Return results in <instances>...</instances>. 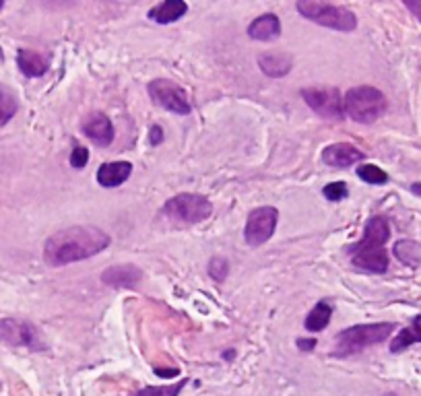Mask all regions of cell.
Masks as SVG:
<instances>
[{"label":"cell","instance_id":"1","mask_svg":"<svg viewBox=\"0 0 421 396\" xmlns=\"http://www.w3.org/2000/svg\"><path fill=\"white\" fill-rule=\"evenodd\" d=\"M110 235L99 227L75 225L69 229H60L46 240L43 260L50 266H64L104 252L110 246Z\"/></svg>","mask_w":421,"mask_h":396},{"label":"cell","instance_id":"2","mask_svg":"<svg viewBox=\"0 0 421 396\" xmlns=\"http://www.w3.org/2000/svg\"><path fill=\"white\" fill-rule=\"evenodd\" d=\"M396 326L392 322H376V325H357L347 328L335 336V355L349 357L355 355L372 345L384 343Z\"/></svg>","mask_w":421,"mask_h":396},{"label":"cell","instance_id":"3","mask_svg":"<svg viewBox=\"0 0 421 396\" xmlns=\"http://www.w3.org/2000/svg\"><path fill=\"white\" fill-rule=\"evenodd\" d=\"M343 111L357 124H372L384 116L386 97L380 89L370 85L353 87L345 93Z\"/></svg>","mask_w":421,"mask_h":396},{"label":"cell","instance_id":"4","mask_svg":"<svg viewBox=\"0 0 421 396\" xmlns=\"http://www.w3.org/2000/svg\"><path fill=\"white\" fill-rule=\"evenodd\" d=\"M298 11L306 17L308 21H314L322 27L337 29V32H343V34L353 32L357 27L355 15L345 6L326 4V2H318V0H300Z\"/></svg>","mask_w":421,"mask_h":396},{"label":"cell","instance_id":"5","mask_svg":"<svg viewBox=\"0 0 421 396\" xmlns=\"http://www.w3.org/2000/svg\"><path fill=\"white\" fill-rule=\"evenodd\" d=\"M159 215H165L167 219L176 221V223L196 225V223H202V221H207L209 217L213 215V205L202 194L184 192V194H178V196L170 198L163 205Z\"/></svg>","mask_w":421,"mask_h":396},{"label":"cell","instance_id":"6","mask_svg":"<svg viewBox=\"0 0 421 396\" xmlns=\"http://www.w3.org/2000/svg\"><path fill=\"white\" fill-rule=\"evenodd\" d=\"M0 343L8 347H23L29 351H43L48 349L41 332L36 325L19 318H2L0 320Z\"/></svg>","mask_w":421,"mask_h":396},{"label":"cell","instance_id":"7","mask_svg":"<svg viewBox=\"0 0 421 396\" xmlns=\"http://www.w3.org/2000/svg\"><path fill=\"white\" fill-rule=\"evenodd\" d=\"M147 91H149L155 106H159V108L174 111L178 116H188L192 111L191 100H188L186 91L172 81H165V78L151 81Z\"/></svg>","mask_w":421,"mask_h":396},{"label":"cell","instance_id":"8","mask_svg":"<svg viewBox=\"0 0 421 396\" xmlns=\"http://www.w3.org/2000/svg\"><path fill=\"white\" fill-rule=\"evenodd\" d=\"M302 97L320 118L339 122L343 120V97L335 87H308L302 89Z\"/></svg>","mask_w":421,"mask_h":396},{"label":"cell","instance_id":"9","mask_svg":"<svg viewBox=\"0 0 421 396\" xmlns=\"http://www.w3.org/2000/svg\"><path fill=\"white\" fill-rule=\"evenodd\" d=\"M277 221H279V213L277 209L272 207H261V209H254L248 221H246V227H244V238H246V244L256 248V246H263L265 242H268L275 233V227H277Z\"/></svg>","mask_w":421,"mask_h":396},{"label":"cell","instance_id":"10","mask_svg":"<svg viewBox=\"0 0 421 396\" xmlns=\"http://www.w3.org/2000/svg\"><path fill=\"white\" fill-rule=\"evenodd\" d=\"M349 256H351V262L361 271L376 273V275L388 271L390 260H388L386 248H368V246L355 244V246H349Z\"/></svg>","mask_w":421,"mask_h":396},{"label":"cell","instance_id":"11","mask_svg":"<svg viewBox=\"0 0 421 396\" xmlns=\"http://www.w3.org/2000/svg\"><path fill=\"white\" fill-rule=\"evenodd\" d=\"M81 130L83 135L95 143L97 146H108L114 141V126H112V120L104 114V111H93L89 114L83 124H81Z\"/></svg>","mask_w":421,"mask_h":396},{"label":"cell","instance_id":"12","mask_svg":"<svg viewBox=\"0 0 421 396\" xmlns=\"http://www.w3.org/2000/svg\"><path fill=\"white\" fill-rule=\"evenodd\" d=\"M143 281V271L137 264H116L102 273V283L108 287L134 289Z\"/></svg>","mask_w":421,"mask_h":396},{"label":"cell","instance_id":"13","mask_svg":"<svg viewBox=\"0 0 421 396\" xmlns=\"http://www.w3.org/2000/svg\"><path fill=\"white\" fill-rule=\"evenodd\" d=\"M322 159H324V163L331 165V168H349V165L361 161V159H364V153H361L357 146H353V144L335 143L329 144V146L324 149Z\"/></svg>","mask_w":421,"mask_h":396},{"label":"cell","instance_id":"14","mask_svg":"<svg viewBox=\"0 0 421 396\" xmlns=\"http://www.w3.org/2000/svg\"><path fill=\"white\" fill-rule=\"evenodd\" d=\"M188 11V4L184 0H163L161 4H155L149 11V19L159 25H170L182 19Z\"/></svg>","mask_w":421,"mask_h":396},{"label":"cell","instance_id":"15","mask_svg":"<svg viewBox=\"0 0 421 396\" xmlns=\"http://www.w3.org/2000/svg\"><path fill=\"white\" fill-rule=\"evenodd\" d=\"M132 174V163L128 161H112V163H104L97 170V182L104 188H116L122 186L124 182L130 178Z\"/></svg>","mask_w":421,"mask_h":396},{"label":"cell","instance_id":"16","mask_svg":"<svg viewBox=\"0 0 421 396\" xmlns=\"http://www.w3.org/2000/svg\"><path fill=\"white\" fill-rule=\"evenodd\" d=\"M279 34H281V21L272 13L256 17L248 25V36L252 37V39H256V41H270V39L279 37Z\"/></svg>","mask_w":421,"mask_h":396},{"label":"cell","instance_id":"17","mask_svg":"<svg viewBox=\"0 0 421 396\" xmlns=\"http://www.w3.org/2000/svg\"><path fill=\"white\" fill-rule=\"evenodd\" d=\"M17 67H19V71L23 72L25 76L34 78V76H43L48 72V60L39 52H36V50L23 48L17 54Z\"/></svg>","mask_w":421,"mask_h":396},{"label":"cell","instance_id":"18","mask_svg":"<svg viewBox=\"0 0 421 396\" xmlns=\"http://www.w3.org/2000/svg\"><path fill=\"white\" fill-rule=\"evenodd\" d=\"M258 67L261 71L272 76V78H281L285 74H289V71L294 69V60L291 56L287 54H275V52H268V54H263L258 58Z\"/></svg>","mask_w":421,"mask_h":396},{"label":"cell","instance_id":"19","mask_svg":"<svg viewBox=\"0 0 421 396\" xmlns=\"http://www.w3.org/2000/svg\"><path fill=\"white\" fill-rule=\"evenodd\" d=\"M413 343H421V316H415V318H413V325L403 328V330L396 334V339H394L392 345H390V351H392V353H401V351H405L407 347H411Z\"/></svg>","mask_w":421,"mask_h":396},{"label":"cell","instance_id":"20","mask_svg":"<svg viewBox=\"0 0 421 396\" xmlns=\"http://www.w3.org/2000/svg\"><path fill=\"white\" fill-rule=\"evenodd\" d=\"M331 316H333V308H331V303H326V301H318V303L310 310V314H308L306 320H304V326H306V330H310V332H320L322 328L329 326Z\"/></svg>","mask_w":421,"mask_h":396},{"label":"cell","instance_id":"21","mask_svg":"<svg viewBox=\"0 0 421 396\" xmlns=\"http://www.w3.org/2000/svg\"><path fill=\"white\" fill-rule=\"evenodd\" d=\"M392 252H394V256L403 264H407V266H420L421 244H417V242H413V240H401V242L394 244Z\"/></svg>","mask_w":421,"mask_h":396},{"label":"cell","instance_id":"22","mask_svg":"<svg viewBox=\"0 0 421 396\" xmlns=\"http://www.w3.org/2000/svg\"><path fill=\"white\" fill-rule=\"evenodd\" d=\"M19 109V102H17V95L0 83V126L8 124L13 120V116L17 114Z\"/></svg>","mask_w":421,"mask_h":396},{"label":"cell","instance_id":"23","mask_svg":"<svg viewBox=\"0 0 421 396\" xmlns=\"http://www.w3.org/2000/svg\"><path fill=\"white\" fill-rule=\"evenodd\" d=\"M357 176H359L364 182H368V184H378V186H382V184L388 182L386 172L380 170L378 165H372V163H364V165H359V168H357Z\"/></svg>","mask_w":421,"mask_h":396},{"label":"cell","instance_id":"24","mask_svg":"<svg viewBox=\"0 0 421 396\" xmlns=\"http://www.w3.org/2000/svg\"><path fill=\"white\" fill-rule=\"evenodd\" d=\"M188 384V380H180L176 384H167V386H147L143 388L137 396H180L182 388Z\"/></svg>","mask_w":421,"mask_h":396},{"label":"cell","instance_id":"25","mask_svg":"<svg viewBox=\"0 0 421 396\" xmlns=\"http://www.w3.org/2000/svg\"><path fill=\"white\" fill-rule=\"evenodd\" d=\"M228 273H230V264H228L226 258H219V256H217V258H213V260L209 262V275H211L217 283L226 281Z\"/></svg>","mask_w":421,"mask_h":396},{"label":"cell","instance_id":"26","mask_svg":"<svg viewBox=\"0 0 421 396\" xmlns=\"http://www.w3.org/2000/svg\"><path fill=\"white\" fill-rule=\"evenodd\" d=\"M322 194H324L329 200H333V203H339V200L347 198V194H349V188H347V184H345V182H333V184H329V186H324V188H322Z\"/></svg>","mask_w":421,"mask_h":396},{"label":"cell","instance_id":"27","mask_svg":"<svg viewBox=\"0 0 421 396\" xmlns=\"http://www.w3.org/2000/svg\"><path fill=\"white\" fill-rule=\"evenodd\" d=\"M89 161V151L85 146H75L73 153H71V165L75 170H83Z\"/></svg>","mask_w":421,"mask_h":396},{"label":"cell","instance_id":"28","mask_svg":"<svg viewBox=\"0 0 421 396\" xmlns=\"http://www.w3.org/2000/svg\"><path fill=\"white\" fill-rule=\"evenodd\" d=\"M163 141V128L161 126H151V132H149V143L159 144Z\"/></svg>","mask_w":421,"mask_h":396},{"label":"cell","instance_id":"29","mask_svg":"<svg viewBox=\"0 0 421 396\" xmlns=\"http://www.w3.org/2000/svg\"><path fill=\"white\" fill-rule=\"evenodd\" d=\"M405 6L417 17V21L421 23V0H405Z\"/></svg>","mask_w":421,"mask_h":396},{"label":"cell","instance_id":"30","mask_svg":"<svg viewBox=\"0 0 421 396\" xmlns=\"http://www.w3.org/2000/svg\"><path fill=\"white\" fill-rule=\"evenodd\" d=\"M298 347L302 351H312L316 347V341L314 339H298Z\"/></svg>","mask_w":421,"mask_h":396},{"label":"cell","instance_id":"31","mask_svg":"<svg viewBox=\"0 0 421 396\" xmlns=\"http://www.w3.org/2000/svg\"><path fill=\"white\" fill-rule=\"evenodd\" d=\"M157 376H163V378H174L178 376V369H155Z\"/></svg>","mask_w":421,"mask_h":396},{"label":"cell","instance_id":"32","mask_svg":"<svg viewBox=\"0 0 421 396\" xmlns=\"http://www.w3.org/2000/svg\"><path fill=\"white\" fill-rule=\"evenodd\" d=\"M411 192H413V194H417V196L421 198V182H417V184H413V186H411Z\"/></svg>","mask_w":421,"mask_h":396},{"label":"cell","instance_id":"33","mask_svg":"<svg viewBox=\"0 0 421 396\" xmlns=\"http://www.w3.org/2000/svg\"><path fill=\"white\" fill-rule=\"evenodd\" d=\"M2 6H4V2H0V8H2Z\"/></svg>","mask_w":421,"mask_h":396},{"label":"cell","instance_id":"34","mask_svg":"<svg viewBox=\"0 0 421 396\" xmlns=\"http://www.w3.org/2000/svg\"><path fill=\"white\" fill-rule=\"evenodd\" d=\"M0 60H2V52H0Z\"/></svg>","mask_w":421,"mask_h":396}]
</instances>
